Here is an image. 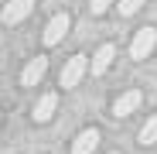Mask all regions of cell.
<instances>
[{"mask_svg":"<svg viewBox=\"0 0 157 154\" xmlns=\"http://www.w3.org/2000/svg\"><path fill=\"white\" fill-rule=\"evenodd\" d=\"M86 72H89V58H86V55H72V58L65 62V69H62V86H65V89H75L78 82H82Z\"/></svg>","mask_w":157,"mask_h":154,"instance_id":"obj_1","label":"cell"},{"mask_svg":"<svg viewBox=\"0 0 157 154\" xmlns=\"http://www.w3.org/2000/svg\"><path fill=\"white\" fill-rule=\"evenodd\" d=\"M157 48V31L154 28H140L137 34H133V45H130V55H133L137 62H144L150 51Z\"/></svg>","mask_w":157,"mask_h":154,"instance_id":"obj_2","label":"cell"},{"mask_svg":"<svg viewBox=\"0 0 157 154\" xmlns=\"http://www.w3.org/2000/svg\"><path fill=\"white\" fill-rule=\"evenodd\" d=\"M68 28H72V17L68 14H55L48 24H44V34H41V41L51 48V45H58L65 34H68Z\"/></svg>","mask_w":157,"mask_h":154,"instance_id":"obj_3","label":"cell"},{"mask_svg":"<svg viewBox=\"0 0 157 154\" xmlns=\"http://www.w3.org/2000/svg\"><path fill=\"white\" fill-rule=\"evenodd\" d=\"M31 10H34V0H7L4 10H0V21L4 24H21Z\"/></svg>","mask_w":157,"mask_h":154,"instance_id":"obj_4","label":"cell"},{"mask_svg":"<svg viewBox=\"0 0 157 154\" xmlns=\"http://www.w3.org/2000/svg\"><path fill=\"white\" fill-rule=\"evenodd\" d=\"M44 72H48V58H44V55L31 58L28 65H24V72H21V86H38V82L44 79Z\"/></svg>","mask_w":157,"mask_h":154,"instance_id":"obj_5","label":"cell"},{"mask_svg":"<svg viewBox=\"0 0 157 154\" xmlns=\"http://www.w3.org/2000/svg\"><path fill=\"white\" fill-rule=\"evenodd\" d=\"M55 110H58V93H44L41 99H38V106H34V120L38 123H48L51 116H55Z\"/></svg>","mask_w":157,"mask_h":154,"instance_id":"obj_6","label":"cell"},{"mask_svg":"<svg viewBox=\"0 0 157 154\" xmlns=\"http://www.w3.org/2000/svg\"><path fill=\"white\" fill-rule=\"evenodd\" d=\"M113 58H116V48H113V45H102L96 55H92V62H89V72H92V75H102V72L113 65Z\"/></svg>","mask_w":157,"mask_h":154,"instance_id":"obj_7","label":"cell"},{"mask_svg":"<svg viewBox=\"0 0 157 154\" xmlns=\"http://www.w3.org/2000/svg\"><path fill=\"white\" fill-rule=\"evenodd\" d=\"M137 106H140V93H137V89H130V93L116 96V103H113V116H130Z\"/></svg>","mask_w":157,"mask_h":154,"instance_id":"obj_8","label":"cell"},{"mask_svg":"<svg viewBox=\"0 0 157 154\" xmlns=\"http://www.w3.org/2000/svg\"><path fill=\"white\" fill-rule=\"evenodd\" d=\"M96 144H99V130H96V127H89V130H82V134L75 137L72 154H92V151H96Z\"/></svg>","mask_w":157,"mask_h":154,"instance_id":"obj_9","label":"cell"},{"mask_svg":"<svg viewBox=\"0 0 157 154\" xmlns=\"http://www.w3.org/2000/svg\"><path fill=\"white\" fill-rule=\"evenodd\" d=\"M137 140L144 144V147H150V144H157V113L140 127V134H137Z\"/></svg>","mask_w":157,"mask_h":154,"instance_id":"obj_10","label":"cell"},{"mask_svg":"<svg viewBox=\"0 0 157 154\" xmlns=\"http://www.w3.org/2000/svg\"><path fill=\"white\" fill-rule=\"evenodd\" d=\"M144 4H147V0H120V14H123V17H133Z\"/></svg>","mask_w":157,"mask_h":154,"instance_id":"obj_11","label":"cell"},{"mask_svg":"<svg viewBox=\"0 0 157 154\" xmlns=\"http://www.w3.org/2000/svg\"><path fill=\"white\" fill-rule=\"evenodd\" d=\"M109 7H113V0H92V4H89V10H92L96 17H99V14H106Z\"/></svg>","mask_w":157,"mask_h":154,"instance_id":"obj_12","label":"cell"}]
</instances>
